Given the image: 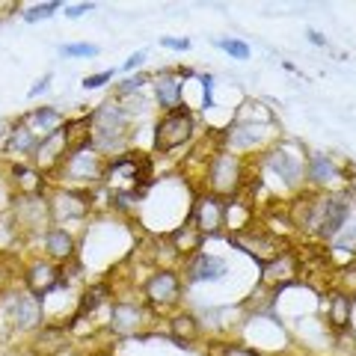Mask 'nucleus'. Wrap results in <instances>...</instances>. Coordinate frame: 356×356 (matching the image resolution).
Masks as SVG:
<instances>
[{
  "instance_id": "obj_42",
  "label": "nucleus",
  "mask_w": 356,
  "mask_h": 356,
  "mask_svg": "<svg viewBox=\"0 0 356 356\" xmlns=\"http://www.w3.org/2000/svg\"><path fill=\"white\" fill-rule=\"evenodd\" d=\"M353 255H356V250H353Z\"/></svg>"
},
{
  "instance_id": "obj_37",
  "label": "nucleus",
  "mask_w": 356,
  "mask_h": 356,
  "mask_svg": "<svg viewBox=\"0 0 356 356\" xmlns=\"http://www.w3.org/2000/svg\"><path fill=\"white\" fill-rule=\"evenodd\" d=\"M202 86H205V107H211V86H214L211 83V74L202 77Z\"/></svg>"
},
{
  "instance_id": "obj_19",
  "label": "nucleus",
  "mask_w": 356,
  "mask_h": 356,
  "mask_svg": "<svg viewBox=\"0 0 356 356\" xmlns=\"http://www.w3.org/2000/svg\"><path fill=\"white\" fill-rule=\"evenodd\" d=\"M15 324L18 330H36L42 324V300L24 294L15 300Z\"/></svg>"
},
{
  "instance_id": "obj_38",
  "label": "nucleus",
  "mask_w": 356,
  "mask_h": 356,
  "mask_svg": "<svg viewBox=\"0 0 356 356\" xmlns=\"http://www.w3.org/2000/svg\"><path fill=\"white\" fill-rule=\"evenodd\" d=\"M309 39H312V42H315V44H327V39H324V36H321V33H315V30H309Z\"/></svg>"
},
{
  "instance_id": "obj_8",
  "label": "nucleus",
  "mask_w": 356,
  "mask_h": 356,
  "mask_svg": "<svg viewBox=\"0 0 356 356\" xmlns=\"http://www.w3.org/2000/svg\"><path fill=\"white\" fill-rule=\"evenodd\" d=\"M297 280H300V261L291 250H285L270 264H264V285L285 288V285H294Z\"/></svg>"
},
{
  "instance_id": "obj_33",
  "label": "nucleus",
  "mask_w": 356,
  "mask_h": 356,
  "mask_svg": "<svg viewBox=\"0 0 356 356\" xmlns=\"http://www.w3.org/2000/svg\"><path fill=\"white\" fill-rule=\"evenodd\" d=\"M222 356H261V353H255V350H250V348H241V344H226Z\"/></svg>"
},
{
  "instance_id": "obj_10",
  "label": "nucleus",
  "mask_w": 356,
  "mask_h": 356,
  "mask_svg": "<svg viewBox=\"0 0 356 356\" xmlns=\"http://www.w3.org/2000/svg\"><path fill=\"white\" fill-rule=\"evenodd\" d=\"M146 327V312L134 303H116L113 315H110V330L116 336H140V330Z\"/></svg>"
},
{
  "instance_id": "obj_14",
  "label": "nucleus",
  "mask_w": 356,
  "mask_h": 356,
  "mask_svg": "<svg viewBox=\"0 0 356 356\" xmlns=\"http://www.w3.org/2000/svg\"><path fill=\"white\" fill-rule=\"evenodd\" d=\"M154 98H158V104L166 107V113L175 107H181L178 104V98H181V77L172 74V72H163L154 77Z\"/></svg>"
},
{
  "instance_id": "obj_9",
  "label": "nucleus",
  "mask_w": 356,
  "mask_h": 356,
  "mask_svg": "<svg viewBox=\"0 0 356 356\" xmlns=\"http://www.w3.org/2000/svg\"><path fill=\"white\" fill-rule=\"evenodd\" d=\"M65 175L74 178V181H98L104 175V163L95 152H72L69 161H65Z\"/></svg>"
},
{
  "instance_id": "obj_41",
  "label": "nucleus",
  "mask_w": 356,
  "mask_h": 356,
  "mask_svg": "<svg viewBox=\"0 0 356 356\" xmlns=\"http://www.w3.org/2000/svg\"><path fill=\"white\" fill-rule=\"evenodd\" d=\"M353 196H356V191H353Z\"/></svg>"
},
{
  "instance_id": "obj_22",
  "label": "nucleus",
  "mask_w": 356,
  "mask_h": 356,
  "mask_svg": "<svg viewBox=\"0 0 356 356\" xmlns=\"http://www.w3.org/2000/svg\"><path fill=\"white\" fill-rule=\"evenodd\" d=\"M172 339L181 344V348H191L199 339V324L193 315H175L172 318Z\"/></svg>"
},
{
  "instance_id": "obj_26",
  "label": "nucleus",
  "mask_w": 356,
  "mask_h": 356,
  "mask_svg": "<svg viewBox=\"0 0 356 356\" xmlns=\"http://www.w3.org/2000/svg\"><path fill=\"white\" fill-rule=\"evenodd\" d=\"M332 282H336V291L356 300V259L350 264H344L341 270H336V276H332Z\"/></svg>"
},
{
  "instance_id": "obj_2",
  "label": "nucleus",
  "mask_w": 356,
  "mask_h": 356,
  "mask_svg": "<svg viewBox=\"0 0 356 356\" xmlns=\"http://www.w3.org/2000/svg\"><path fill=\"white\" fill-rule=\"evenodd\" d=\"M89 125H92V143L98 149H122L128 140V116L125 110H119L113 104H102L89 119Z\"/></svg>"
},
{
  "instance_id": "obj_36",
  "label": "nucleus",
  "mask_w": 356,
  "mask_h": 356,
  "mask_svg": "<svg viewBox=\"0 0 356 356\" xmlns=\"http://www.w3.org/2000/svg\"><path fill=\"white\" fill-rule=\"evenodd\" d=\"M161 44H166V48H178V51H187V48H191V42H187V39H163Z\"/></svg>"
},
{
  "instance_id": "obj_12",
  "label": "nucleus",
  "mask_w": 356,
  "mask_h": 356,
  "mask_svg": "<svg viewBox=\"0 0 356 356\" xmlns=\"http://www.w3.org/2000/svg\"><path fill=\"white\" fill-rule=\"evenodd\" d=\"M226 273H229V264L208 252H196L191 264H187V276L193 282H214V280H222Z\"/></svg>"
},
{
  "instance_id": "obj_5",
  "label": "nucleus",
  "mask_w": 356,
  "mask_h": 356,
  "mask_svg": "<svg viewBox=\"0 0 356 356\" xmlns=\"http://www.w3.org/2000/svg\"><path fill=\"white\" fill-rule=\"evenodd\" d=\"M208 187L211 196H232L241 187V161L235 154L220 152L208 166Z\"/></svg>"
},
{
  "instance_id": "obj_39",
  "label": "nucleus",
  "mask_w": 356,
  "mask_h": 356,
  "mask_svg": "<svg viewBox=\"0 0 356 356\" xmlns=\"http://www.w3.org/2000/svg\"><path fill=\"white\" fill-rule=\"evenodd\" d=\"M44 83H48V77H44V81H39L36 86H33V89H30V95H36V92H42V89H44Z\"/></svg>"
},
{
  "instance_id": "obj_20",
  "label": "nucleus",
  "mask_w": 356,
  "mask_h": 356,
  "mask_svg": "<svg viewBox=\"0 0 356 356\" xmlns=\"http://www.w3.org/2000/svg\"><path fill=\"white\" fill-rule=\"evenodd\" d=\"M69 152V143H65V134L57 131L51 137H44L36 149V166H57V161Z\"/></svg>"
},
{
  "instance_id": "obj_24",
  "label": "nucleus",
  "mask_w": 356,
  "mask_h": 356,
  "mask_svg": "<svg viewBox=\"0 0 356 356\" xmlns=\"http://www.w3.org/2000/svg\"><path fill=\"white\" fill-rule=\"evenodd\" d=\"M350 309H353V300L350 297L332 291V297H330V321H332V327H336V330L348 327L350 324Z\"/></svg>"
},
{
  "instance_id": "obj_4",
  "label": "nucleus",
  "mask_w": 356,
  "mask_h": 356,
  "mask_svg": "<svg viewBox=\"0 0 356 356\" xmlns=\"http://www.w3.org/2000/svg\"><path fill=\"white\" fill-rule=\"evenodd\" d=\"M229 241L235 243L241 252L252 255L259 264H270L276 255L285 252V241H280L270 232H252V229H241V232H232Z\"/></svg>"
},
{
  "instance_id": "obj_32",
  "label": "nucleus",
  "mask_w": 356,
  "mask_h": 356,
  "mask_svg": "<svg viewBox=\"0 0 356 356\" xmlns=\"http://www.w3.org/2000/svg\"><path fill=\"white\" fill-rule=\"evenodd\" d=\"M146 81H149V77H146V74L128 77V81H125V83H122V86H119V92H134V89H140V86H143V83H146Z\"/></svg>"
},
{
  "instance_id": "obj_7",
  "label": "nucleus",
  "mask_w": 356,
  "mask_h": 356,
  "mask_svg": "<svg viewBox=\"0 0 356 356\" xmlns=\"http://www.w3.org/2000/svg\"><path fill=\"white\" fill-rule=\"evenodd\" d=\"M146 297L152 306H172V303H178V297H181V280H178L172 270L152 273L146 282Z\"/></svg>"
},
{
  "instance_id": "obj_35",
  "label": "nucleus",
  "mask_w": 356,
  "mask_h": 356,
  "mask_svg": "<svg viewBox=\"0 0 356 356\" xmlns=\"http://www.w3.org/2000/svg\"><path fill=\"white\" fill-rule=\"evenodd\" d=\"M89 9H92V3H77V6H69V13H65V15H69V18H81L83 13H89Z\"/></svg>"
},
{
  "instance_id": "obj_21",
  "label": "nucleus",
  "mask_w": 356,
  "mask_h": 356,
  "mask_svg": "<svg viewBox=\"0 0 356 356\" xmlns=\"http://www.w3.org/2000/svg\"><path fill=\"white\" fill-rule=\"evenodd\" d=\"M202 243H205V235L193 226V220H187L184 226H178V232H172V247L178 255H193L199 252Z\"/></svg>"
},
{
  "instance_id": "obj_29",
  "label": "nucleus",
  "mask_w": 356,
  "mask_h": 356,
  "mask_svg": "<svg viewBox=\"0 0 356 356\" xmlns=\"http://www.w3.org/2000/svg\"><path fill=\"white\" fill-rule=\"evenodd\" d=\"M217 44H220V48L226 51V54H232L235 60H247V57H250V44H247V42H238V39H220Z\"/></svg>"
},
{
  "instance_id": "obj_23",
  "label": "nucleus",
  "mask_w": 356,
  "mask_h": 356,
  "mask_svg": "<svg viewBox=\"0 0 356 356\" xmlns=\"http://www.w3.org/2000/svg\"><path fill=\"white\" fill-rule=\"evenodd\" d=\"M39 143H42V140L24 125V122H21V125L13 131V137H9L6 149H9V152H18V154H30V152L39 149Z\"/></svg>"
},
{
  "instance_id": "obj_17",
  "label": "nucleus",
  "mask_w": 356,
  "mask_h": 356,
  "mask_svg": "<svg viewBox=\"0 0 356 356\" xmlns=\"http://www.w3.org/2000/svg\"><path fill=\"white\" fill-rule=\"evenodd\" d=\"M24 125L36 134L39 140H44V137H51V134H57V128L63 125V116H60V110H54V107H39L36 113H30L24 119Z\"/></svg>"
},
{
  "instance_id": "obj_40",
  "label": "nucleus",
  "mask_w": 356,
  "mask_h": 356,
  "mask_svg": "<svg viewBox=\"0 0 356 356\" xmlns=\"http://www.w3.org/2000/svg\"><path fill=\"white\" fill-rule=\"evenodd\" d=\"M3 285H6V273H3V267H0V291H3Z\"/></svg>"
},
{
  "instance_id": "obj_27",
  "label": "nucleus",
  "mask_w": 356,
  "mask_h": 356,
  "mask_svg": "<svg viewBox=\"0 0 356 356\" xmlns=\"http://www.w3.org/2000/svg\"><path fill=\"white\" fill-rule=\"evenodd\" d=\"M65 344V339H63V332L54 327V330H44L42 332V339H39V353H54V350H60Z\"/></svg>"
},
{
  "instance_id": "obj_1",
  "label": "nucleus",
  "mask_w": 356,
  "mask_h": 356,
  "mask_svg": "<svg viewBox=\"0 0 356 356\" xmlns=\"http://www.w3.org/2000/svg\"><path fill=\"white\" fill-rule=\"evenodd\" d=\"M303 214H300V226L315 232L321 241H332L341 235L344 222L350 217V199L348 196H327V199H306Z\"/></svg>"
},
{
  "instance_id": "obj_34",
  "label": "nucleus",
  "mask_w": 356,
  "mask_h": 356,
  "mask_svg": "<svg viewBox=\"0 0 356 356\" xmlns=\"http://www.w3.org/2000/svg\"><path fill=\"white\" fill-rule=\"evenodd\" d=\"M143 60H146V51H137V54H134V57L125 63V72H131V69H140Z\"/></svg>"
},
{
  "instance_id": "obj_25",
  "label": "nucleus",
  "mask_w": 356,
  "mask_h": 356,
  "mask_svg": "<svg viewBox=\"0 0 356 356\" xmlns=\"http://www.w3.org/2000/svg\"><path fill=\"white\" fill-rule=\"evenodd\" d=\"M13 178L15 187L24 193H36L42 187V175L36 172V166H13Z\"/></svg>"
},
{
  "instance_id": "obj_13",
  "label": "nucleus",
  "mask_w": 356,
  "mask_h": 356,
  "mask_svg": "<svg viewBox=\"0 0 356 356\" xmlns=\"http://www.w3.org/2000/svg\"><path fill=\"white\" fill-rule=\"evenodd\" d=\"M27 288H30V294L33 297H44V294H51L54 288L60 285V270L54 264L48 261H36V264H30V270H27Z\"/></svg>"
},
{
  "instance_id": "obj_11",
  "label": "nucleus",
  "mask_w": 356,
  "mask_h": 356,
  "mask_svg": "<svg viewBox=\"0 0 356 356\" xmlns=\"http://www.w3.org/2000/svg\"><path fill=\"white\" fill-rule=\"evenodd\" d=\"M267 163L273 166V172L282 178V181L288 184V187H297L300 184V178L306 175V170H303V163H300V158L291 152V149H273L270 154H267Z\"/></svg>"
},
{
  "instance_id": "obj_28",
  "label": "nucleus",
  "mask_w": 356,
  "mask_h": 356,
  "mask_svg": "<svg viewBox=\"0 0 356 356\" xmlns=\"http://www.w3.org/2000/svg\"><path fill=\"white\" fill-rule=\"evenodd\" d=\"M60 54H63V57H95V54H98V44H86V42L63 44Z\"/></svg>"
},
{
  "instance_id": "obj_30",
  "label": "nucleus",
  "mask_w": 356,
  "mask_h": 356,
  "mask_svg": "<svg viewBox=\"0 0 356 356\" xmlns=\"http://www.w3.org/2000/svg\"><path fill=\"white\" fill-rule=\"evenodd\" d=\"M57 9H60V3H39V6H33L24 18L27 21H42V18H51Z\"/></svg>"
},
{
  "instance_id": "obj_18",
  "label": "nucleus",
  "mask_w": 356,
  "mask_h": 356,
  "mask_svg": "<svg viewBox=\"0 0 356 356\" xmlns=\"http://www.w3.org/2000/svg\"><path fill=\"white\" fill-rule=\"evenodd\" d=\"M44 250H48V255L54 261H69L74 259V238L69 235L65 229H48V235H44Z\"/></svg>"
},
{
  "instance_id": "obj_31",
  "label": "nucleus",
  "mask_w": 356,
  "mask_h": 356,
  "mask_svg": "<svg viewBox=\"0 0 356 356\" xmlns=\"http://www.w3.org/2000/svg\"><path fill=\"white\" fill-rule=\"evenodd\" d=\"M110 77H113V72H102V74H92V77H83V89H98V86H104Z\"/></svg>"
},
{
  "instance_id": "obj_6",
  "label": "nucleus",
  "mask_w": 356,
  "mask_h": 356,
  "mask_svg": "<svg viewBox=\"0 0 356 356\" xmlns=\"http://www.w3.org/2000/svg\"><path fill=\"white\" fill-rule=\"evenodd\" d=\"M193 226L202 232V235H220L222 226H226V202L220 196H199L193 205Z\"/></svg>"
},
{
  "instance_id": "obj_3",
  "label": "nucleus",
  "mask_w": 356,
  "mask_h": 356,
  "mask_svg": "<svg viewBox=\"0 0 356 356\" xmlns=\"http://www.w3.org/2000/svg\"><path fill=\"white\" fill-rule=\"evenodd\" d=\"M193 137V116H191V110H184V107H175L170 110L158 125H154V152H172L178 146H184L187 140Z\"/></svg>"
},
{
  "instance_id": "obj_15",
  "label": "nucleus",
  "mask_w": 356,
  "mask_h": 356,
  "mask_svg": "<svg viewBox=\"0 0 356 356\" xmlns=\"http://www.w3.org/2000/svg\"><path fill=\"white\" fill-rule=\"evenodd\" d=\"M89 205H92V199H89V193H81V191H63L57 196V202H54V214H57L60 220L65 217H83Z\"/></svg>"
},
{
  "instance_id": "obj_16",
  "label": "nucleus",
  "mask_w": 356,
  "mask_h": 356,
  "mask_svg": "<svg viewBox=\"0 0 356 356\" xmlns=\"http://www.w3.org/2000/svg\"><path fill=\"white\" fill-rule=\"evenodd\" d=\"M339 166L332 163L330 154H312L309 163H306V178L315 187H324V184H332L339 178Z\"/></svg>"
}]
</instances>
